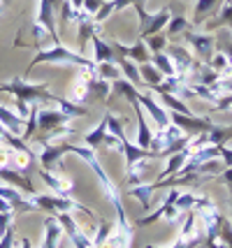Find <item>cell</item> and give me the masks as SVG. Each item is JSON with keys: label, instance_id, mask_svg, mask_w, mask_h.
Wrapping results in <instances>:
<instances>
[{"label": "cell", "instance_id": "cell-12", "mask_svg": "<svg viewBox=\"0 0 232 248\" xmlns=\"http://www.w3.org/2000/svg\"><path fill=\"white\" fill-rule=\"evenodd\" d=\"M181 31H188V21L184 16H174L172 23H170V28H167V37H172V35H177Z\"/></svg>", "mask_w": 232, "mask_h": 248}, {"label": "cell", "instance_id": "cell-10", "mask_svg": "<svg viewBox=\"0 0 232 248\" xmlns=\"http://www.w3.org/2000/svg\"><path fill=\"white\" fill-rule=\"evenodd\" d=\"M163 100H165V105H167L170 109H172V111H177V114H188V116H193V111H190V109H188L186 105L181 102V100H177V97L172 95V93H163Z\"/></svg>", "mask_w": 232, "mask_h": 248}, {"label": "cell", "instance_id": "cell-4", "mask_svg": "<svg viewBox=\"0 0 232 248\" xmlns=\"http://www.w3.org/2000/svg\"><path fill=\"white\" fill-rule=\"evenodd\" d=\"M139 102H142L144 107L149 109V114L154 116V119H155V123H158L160 128H167V114H165V111H163V109H160V107H158V105H155V102H154V100H151V97L139 95Z\"/></svg>", "mask_w": 232, "mask_h": 248}, {"label": "cell", "instance_id": "cell-16", "mask_svg": "<svg viewBox=\"0 0 232 248\" xmlns=\"http://www.w3.org/2000/svg\"><path fill=\"white\" fill-rule=\"evenodd\" d=\"M102 5H105L102 0H84V10H86V14H93V12L98 14Z\"/></svg>", "mask_w": 232, "mask_h": 248}, {"label": "cell", "instance_id": "cell-18", "mask_svg": "<svg viewBox=\"0 0 232 248\" xmlns=\"http://www.w3.org/2000/svg\"><path fill=\"white\" fill-rule=\"evenodd\" d=\"M167 37H155V40H151V46H154V51H160L163 46H165Z\"/></svg>", "mask_w": 232, "mask_h": 248}, {"label": "cell", "instance_id": "cell-22", "mask_svg": "<svg viewBox=\"0 0 232 248\" xmlns=\"http://www.w3.org/2000/svg\"><path fill=\"white\" fill-rule=\"evenodd\" d=\"M230 225H232V223H230Z\"/></svg>", "mask_w": 232, "mask_h": 248}, {"label": "cell", "instance_id": "cell-15", "mask_svg": "<svg viewBox=\"0 0 232 248\" xmlns=\"http://www.w3.org/2000/svg\"><path fill=\"white\" fill-rule=\"evenodd\" d=\"M105 125H107V121H105V123H102V125H100L93 135H89V137H86V141H89L93 149H95V146H100V141H102V137H105Z\"/></svg>", "mask_w": 232, "mask_h": 248}, {"label": "cell", "instance_id": "cell-20", "mask_svg": "<svg viewBox=\"0 0 232 248\" xmlns=\"http://www.w3.org/2000/svg\"><path fill=\"white\" fill-rule=\"evenodd\" d=\"M0 193H2V195H7V197H14V193H12V190H0Z\"/></svg>", "mask_w": 232, "mask_h": 248}, {"label": "cell", "instance_id": "cell-13", "mask_svg": "<svg viewBox=\"0 0 232 248\" xmlns=\"http://www.w3.org/2000/svg\"><path fill=\"white\" fill-rule=\"evenodd\" d=\"M137 116H139V144H142V146H149V141H151V132L146 130V123H144V114L139 111V107H137Z\"/></svg>", "mask_w": 232, "mask_h": 248}, {"label": "cell", "instance_id": "cell-5", "mask_svg": "<svg viewBox=\"0 0 232 248\" xmlns=\"http://www.w3.org/2000/svg\"><path fill=\"white\" fill-rule=\"evenodd\" d=\"M216 5H218V0H198V2H195V12H193V23L200 26V23L204 21V16H207Z\"/></svg>", "mask_w": 232, "mask_h": 248}, {"label": "cell", "instance_id": "cell-21", "mask_svg": "<svg viewBox=\"0 0 232 248\" xmlns=\"http://www.w3.org/2000/svg\"><path fill=\"white\" fill-rule=\"evenodd\" d=\"M2 130H5V128H2V125H0V132H2Z\"/></svg>", "mask_w": 232, "mask_h": 248}, {"label": "cell", "instance_id": "cell-9", "mask_svg": "<svg viewBox=\"0 0 232 248\" xmlns=\"http://www.w3.org/2000/svg\"><path fill=\"white\" fill-rule=\"evenodd\" d=\"M216 19H218V21L209 23V28H216V26H223V23H225V26H232V0H225V2H223V7Z\"/></svg>", "mask_w": 232, "mask_h": 248}, {"label": "cell", "instance_id": "cell-8", "mask_svg": "<svg viewBox=\"0 0 232 248\" xmlns=\"http://www.w3.org/2000/svg\"><path fill=\"white\" fill-rule=\"evenodd\" d=\"M167 21H170V10L158 12L155 16H151V23H149V26L144 28V35H154V32H158Z\"/></svg>", "mask_w": 232, "mask_h": 248}, {"label": "cell", "instance_id": "cell-3", "mask_svg": "<svg viewBox=\"0 0 232 248\" xmlns=\"http://www.w3.org/2000/svg\"><path fill=\"white\" fill-rule=\"evenodd\" d=\"M170 51H172V58H174V67H177V75H181V72H186V70H190V67H198V65H195V61H193V56L188 54L186 49H181V46H172V49H170Z\"/></svg>", "mask_w": 232, "mask_h": 248}, {"label": "cell", "instance_id": "cell-7", "mask_svg": "<svg viewBox=\"0 0 232 248\" xmlns=\"http://www.w3.org/2000/svg\"><path fill=\"white\" fill-rule=\"evenodd\" d=\"M207 135H209L211 146H221V144H225L232 137V128H218V125H214Z\"/></svg>", "mask_w": 232, "mask_h": 248}, {"label": "cell", "instance_id": "cell-14", "mask_svg": "<svg viewBox=\"0 0 232 248\" xmlns=\"http://www.w3.org/2000/svg\"><path fill=\"white\" fill-rule=\"evenodd\" d=\"M125 54H130V58H137V61H149V51H146V46H144V42L135 44L133 49H128Z\"/></svg>", "mask_w": 232, "mask_h": 248}, {"label": "cell", "instance_id": "cell-17", "mask_svg": "<svg viewBox=\"0 0 232 248\" xmlns=\"http://www.w3.org/2000/svg\"><path fill=\"white\" fill-rule=\"evenodd\" d=\"M218 153H221V158L225 160V167H232V149H228L225 144L218 146Z\"/></svg>", "mask_w": 232, "mask_h": 248}, {"label": "cell", "instance_id": "cell-6", "mask_svg": "<svg viewBox=\"0 0 232 248\" xmlns=\"http://www.w3.org/2000/svg\"><path fill=\"white\" fill-rule=\"evenodd\" d=\"M151 61H154V65L163 72V77H174L177 75V67H174V63L167 58V56H163L160 51H155L154 56H151Z\"/></svg>", "mask_w": 232, "mask_h": 248}, {"label": "cell", "instance_id": "cell-11", "mask_svg": "<svg viewBox=\"0 0 232 248\" xmlns=\"http://www.w3.org/2000/svg\"><path fill=\"white\" fill-rule=\"evenodd\" d=\"M142 72H144V79H146V84H151V86H160L163 72H160L158 67H149V65H144Z\"/></svg>", "mask_w": 232, "mask_h": 248}, {"label": "cell", "instance_id": "cell-1", "mask_svg": "<svg viewBox=\"0 0 232 248\" xmlns=\"http://www.w3.org/2000/svg\"><path fill=\"white\" fill-rule=\"evenodd\" d=\"M172 121H174V125L179 130H186V132H209L214 128V123L209 119H198L195 114L193 116H184V114H177V111H172Z\"/></svg>", "mask_w": 232, "mask_h": 248}, {"label": "cell", "instance_id": "cell-19", "mask_svg": "<svg viewBox=\"0 0 232 248\" xmlns=\"http://www.w3.org/2000/svg\"><path fill=\"white\" fill-rule=\"evenodd\" d=\"M221 181H223V184H228V188L232 186V167H228V170L221 174Z\"/></svg>", "mask_w": 232, "mask_h": 248}, {"label": "cell", "instance_id": "cell-2", "mask_svg": "<svg viewBox=\"0 0 232 248\" xmlns=\"http://www.w3.org/2000/svg\"><path fill=\"white\" fill-rule=\"evenodd\" d=\"M186 40L193 44V46H195V51H198L200 58L209 63L211 56H214V37H211V35H198V32H188Z\"/></svg>", "mask_w": 232, "mask_h": 248}]
</instances>
